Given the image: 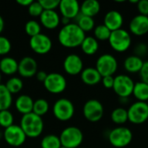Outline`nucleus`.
I'll return each mask as SVG.
<instances>
[{
    "label": "nucleus",
    "mask_w": 148,
    "mask_h": 148,
    "mask_svg": "<svg viewBox=\"0 0 148 148\" xmlns=\"http://www.w3.org/2000/svg\"><path fill=\"white\" fill-rule=\"evenodd\" d=\"M85 37V32L75 23H70L63 26L58 33V42L65 48H76L81 46Z\"/></svg>",
    "instance_id": "nucleus-1"
},
{
    "label": "nucleus",
    "mask_w": 148,
    "mask_h": 148,
    "mask_svg": "<svg viewBox=\"0 0 148 148\" xmlns=\"http://www.w3.org/2000/svg\"><path fill=\"white\" fill-rule=\"evenodd\" d=\"M19 126L28 138H37L43 131L44 123L42 117L29 113L23 115Z\"/></svg>",
    "instance_id": "nucleus-2"
},
{
    "label": "nucleus",
    "mask_w": 148,
    "mask_h": 148,
    "mask_svg": "<svg viewBox=\"0 0 148 148\" xmlns=\"http://www.w3.org/2000/svg\"><path fill=\"white\" fill-rule=\"evenodd\" d=\"M108 42L114 51L123 53L130 48L132 44V38L129 32L121 28L111 32Z\"/></svg>",
    "instance_id": "nucleus-3"
},
{
    "label": "nucleus",
    "mask_w": 148,
    "mask_h": 148,
    "mask_svg": "<svg viewBox=\"0 0 148 148\" xmlns=\"http://www.w3.org/2000/svg\"><path fill=\"white\" fill-rule=\"evenodd\" d=\"M62 147L66 148H78L83 141V134L76 127H68L64 128L60 136Z\"/></svg>",
    "instance_id": "nucleus-4"
},
{
    "label": "nucleus",
    "mask_w": 148,
    "mask_h": 148,
    "mask_svg": "<svg viewBox=\"0 0 148 148\" xmlns=\"http://www.w3.org/2000/svg\"><path fill=\"white\" fill-rule=\"evenodd\" d=\"M132 140L133 133L128 127H115L108 134V140L114 147H126L131 143Z\"/></svg>",
    "instance_id": "nucleus-5"
},
{
    "label": "nucleus",
    "mask_w": 148,
    "mask_h": 148,
    "mask_svg": "<svg viewBox=\"0 0 148 148\" xmlns=\"http://www.w3.org/2000/svg\"><path fill=\"white\" fill-rule=\"evenodd\" d=\"M54 116L60 121H68L75 114V106L71 101L66 98L58 99L53 105Z\"/></svg>",
    "instance_id": "nucleus-6"
},
{
    "label": "nucleus",
    "mask_w": 148,
    "mask_h": 148,
    "mask_svg": "<svg viewBox=\"0 0 148 148\" xmlns=\"http://www.w3.org/2000/svg\"><path fill=\"white\" fill-rule=\"evenodd\" d=\"M95 69L101 77L114 75L118 69V62L111 54H103L96 61Z\"/></svg>",
    "instance_id": "nucleus-7"
},
{
    "label": "nucleus",
    "mask_w": 148,
    "mask_h": 148,
    "mask_svg": "<svg viewBox=\"0 0 148 148\" xmlns=\"http://www.w3.org/2000/svg\"><path fill=\"white\" fill-rule=\"evenodd\" d=\"M134 82L127 75H119L114 77L113 89L119 98H128L133 95Z\"/></svg>",
    "instance_id": "nucleus-8"
},
{
    "label": "nucleus",
    "mask_w": 148,
    "mask_h": 148,
    "mask_svg": "<svg viewBox=\"0 0 148 148\" xmlns=\"http://www.w3.org/2000/svg\"><path fill=\"white\" fill-rule=\"evenodd\" d=\"M3 137L4 141L10 147H19L24 144L27 136L19 125L13 124L4 129Z\"/></svg>",
    "instance_id": "nucleus-9"
},
{
    "label": "nucleus",
    "mask_w": 148,
    "mask_h": 148,
    "mask_svg": "<svg viewBox=\"0 0 148 148\" xmlns=\"http://www.w3.org/2000/svg\"><path fill=\"white\" fill-rule=\"evenodd\" d=\"M128 121L131 123L139 125L146 122L148 120V105L147 102L136 101L133 103L128 110Z\"/></svg>",
    "instance_id": "nucleus-10"
},
{
    "label": "nucleus",
    "mask_w": 148,
    "mask_h": 148,
    "mask_svg": "<svg viewBox=\"0 0 148 148\" xmlns=\"http://www.w3.org/2000/svg\"><path fill=\"white\" fill-rule=\"evenodd\" d=\"M43 86L49 93L58 95L65 91L67 88V80L59 73H50L48 74L47 78L43 82Z\"/></svg>",
    "instance_id": "nucleus-11"
},
{
    "label": "nucleus",
    "mask_w": 148,
    "mask_h": 148,
    "mask_svg": "<svg viewBox=\"0 0 148 148\" xmlns=\"http://www.w3.org/2000/svg\"><path fill=\"white\" fill-rule=\"evenodd\" d=\"M82 113L85 119L90 122H97L104 114V108L101 101L92 99L88 100L83 106Z\"/></svg>",
    "instance_id": "nucleus-12"
},
{
    "label": "nucleus",
    "mask_w": 148,
    "mask_h": 148,
    "mask_svg": "<svg viewBox=\"0 0 148 148\" xmlns=\"http://www.w3.org/2000/svg\"><path fill=\"white\" fill-rule=\"evenodd\" d=\"M29 47L38 55H45L52 49V41L45 34L40 33L29 39Z\"/></svg>",
    "instance_id": "nucleus-13"
},
{
    "label": "nucleus",
    "mask_w": 148,
    "mask_h": 148,
    "mask_svg": "<svg viewBox=\"0 0 148 148\" xmlns=\"http://www.w3.org/2000/svg\"><path fill=\"white\" fill-rule=\"evenodd\" d=\"M37 62L30 56H24L18 62V74L23 78H31L37 73Z\"/></svg>",
    "instance_id": "nucleus-14"
},
{
    "label": "nucleus",
    "mask_w": 148,
    "mask_h": 148,
    "mask_svg": "<svg viewBox=\"0 0 148 148\" xmlns=\"http://www.w3.org/2000/svg\"><path fill=\"white\" fill-rule=\"evenodd\" d=\"M63 69L68 75H79L83 70V62L78 55L69 54L64 59Z\"/></svg>",
    "instance_id": "nucleus-15"
},
{
    "label": "nucleus",
    "mask_w": 148,
    "mask_h": 148,
    "mask_svg": "<svg viewBox=\"0 0 148 148\" xmlns=\"http://www.w3.org/2000/svg\"><path fill=\"white\" fill-rule=\"evenodd\" d=\"M58 8L62 16L70 20L80 14V3L76 0H60Z\"/></svg>",
    "instance_id": "nucleus-16"
},
{
    "label": "nucleus",
    "mask_w": 148,
    "mask_h": 148,
    "mask_svg": "<svg viewBox=\"0 0 148 148\" xmlns=\"http://www.w3.org/2000/svg\"><path fill=\"white\" fill-rule=\"evenodd\" d=\"M130 32L137 36H141L148 33V16L137 15L129 23Z\"/></svg>",
    "instance_id": "nucleus-17"
},
{
    "label": "nucleus",
    "mask_w": 148,
    "mask_h": 148,
    "mask_svg": "<svg viewBox=\"0 0 148 148\" xmlns=\"http://www.w3.org/2000/svg\"><path fill=\"white\" fill-rule=\"evenodd\" d=\"M124 20L121 12L117 10H110L104 16V25L111 31L121 29Z\"/></svg>",
    "instance_id": "nucleus-18"
},
{
    "label": "nucleus",
    "mask_w": 148,
    "mask_h": 148,
    "mask_svg": "<svg viewBox=\"0 0 148 148\" xmlns=\"http://www.w3.org/2000/svg\"><path fill=\"white\" fill-rule=\"evenodd\" d=\"M42 25L47 29H55L61 23V17L56 10H43L40 16Z\"/></svg>",
    "instance_id": "nucleus-19"
},
{
    "label": "nucleus",
    "mask_w": 148,
    "mask_h": 148,
    "mask_svg": "<svg viewBox=\"0 0 148 148\" xmlns=\"http://www.w3.org/2000/svg\"><path fill=\"white\" fill-rule=\"evenodd\" d=\"M34 101L28 95H21L15 101V107L18 113L23 115L32 113Z\"/></svg>",
    "instance_id": "nucleus-20"
},
{
    "label": "nucleus",
    "mask_w": 148,
    "mask_h": 148,
    "mask_svg": "<svg viewBox=\"0 0 148 148\" xmlns=\"http://www.w3.org/2000/svg\"><path fill=\"white\" fill-rule=\"evenodd\" d=\"M101 75L97 71L95 68L88 67L86 69H83V70L81 73V79L86 85L88 86H95L100 83L101 81Z\"/></svg>",
    "instance_id": "nucleus-21"
},
{
    "label": "nucleus",
    "mask_w": 148,
    "mask_h": 148,
    "mask_svg": "<svg viewBox=\"0 0 148 148\" xmlns=\"http://www.w3.org/2000/svg\"><path fill=\"white\" fill-rule=\"evenodd\" d=\"M18 62L10 56H4L0 60V72L6 75H12L17 72Z\"/></svg>",
    "instance_id": "nucleus-22"
},
{
    "label": "nucleus",
    "mask_w": 148,
    "mask_h": 148,
    "mask_svg": "<svg viewBox=\"0 0 148 148\" xmlns=\"http://www.w3.org/2000/svg\"><path fill=\"white\" fill-rule=\"evenodd\" d=\"M101 10V4L97 0H86L80 5V13L82 15L94 17Z\"/></svg>",
    "instance_id": "nucleus-23"
},
{
    "label": "nucleus",
    "mask_w": 148,
    "mask_h": 148,
    "mask_svg": "<svg viewBox=\"0 0 148 148\" xmlns=\"http://www.w3.org/2000/svg\"><path fill=\"white\" fill-rule=\"evenodd\" d=\"M144 64L142 58L138 57L134 55L127 57L124 61V69L131 74L140 73Z\"/></svg>",
    "instance_id": "nucleus-24"
},
{
    "label": "nucleus",
    "mask_w": 148,
    "mask_h": 148,
    "mask_svg": "<svg viewBox=\"0 0 148 148\" xmlns=\"http://www.w3.org/2000/svg\"><path fill=\"white\" fill-rule=\"evenodd\" d=\"M82 50L88 56L95 55L99 49V42L94 36H86L81 44Z\"/></svg>",
    "instance_id": "nucleus-25"
},
{
    "label": "nucleus",
    "mask_w": 148,
    "mask_h": 148,
    "mask_svg": "<svg viewBox=\"0 0 148 148\" xmlns=\"http://www.w3.org/2000/svg\"><path fill=\"white\" fill-rule=\"evenodd\" d=\"M133 95L138 100V101L147 102L148 101V84L143 82H138L134 83Z\"/></svg>",
    "instance_id": "nucleus-26"
},
{
    "label": "nucleus",
    "mask_w": 148,
    "mask_h": 148,
    "mask_svg": "<svg viewBox=\"0 0 148 148\" xmlns=\"http://www.w3.org/2000/svg\"><path fill=\"white\" fill-rule=\"evenodd\" d=\"M12 104V95L4 84H0V111L9 110Z\"/></svg>",
    "instance_id": "nucleus-27"
},
{
    "label": "nucleus",
    "mask_w": 148,
    "mask_h": 148,
    "mask_svg": "<svg viewBox=\"0 0 148 148\" xmlns=\"http://www.w3.org/2000/svg\"><path fill=\"white\" fill-rule=\"evenodd\" d=\"M76 24L83 32H88L95 29V21L93 17L82 15L81 13L76 16Z\"/></svg>",
    "instance_id": "nucleus-28"
},
{
    "label": "nucleus",
    "mask_w": 148,
    "mask_h": 148,
    "mask_svg": "<svg viewBox=\"0 0 148 148\" xmlns=\"http://www.w3.org/2000/svg\"><path fill=\"white\" fill-rule=\"evenodd\" d=\"M111 120L114 123L118 125L125 124L128 121L127 110L123 108H117L111 113Z\"/></svg>",
    "instance_id": "nucleus-29"
},
{
    "label": "nucleus",
    "mask_w": 148,
    "mask_h": 148,
    "mask_svg": "<svg viewBox=\"0 0 148 148\" xmlns=\"http://www.w3.org/2000/svg\"><path fill=\"white\" fill-rule=\"evenodd\" d=\"M4 85L11 95L19 93L23 89V83L22 79L19 77H16V76L10 77L6 82V83Z\"/></svg>",
    "instance_id": "nucleus-30"
},
{
    "label": "nucleus",
    "mask_w": 148,
    "mask_h": 148,
    "mask_svg": "<svg viewBox=\"0 0 148 148\" xmlns=\"http://www.w3.org/2000/svg\"><path fill=\"white\" fill-rule=\"evenodd\" d=\"M62 147L59 136L55 134H48L41 140L42 148H60Z\"/></svg>",
    "instance_id": "nucleus-31"
},
{
    "label": "nucleus",
    "mask_w": 148,
    "mask_h": 148,
    "mask_svg": "<svg viewBox=\"0 0 148 148\" xmlns=\"http://www.w3.org/2000/svg\"><path fill=\"white\" fill-rule=\"evenodd\" d=\"M49 108V102L45 99H37L34 101L32 113L42 117L48 113Z\"/></svg>",
    "instance_id": "nucleus-32"
},
{
    "label": "nucleus",
    "mask_w": 148,
    "mask_h": 148,
    "mask_svg": "<svg viewBox=\"0 0 148 148\" xmlns=\"http://www.w3.org/2000/svg\"><path fill=\"white\" fill-rule=\"evenodd\" d=\"M111 30L108 29L104 24H100L94 29V35L95 38L98 41H108L110 35H111Z\"/></svg>",
    "instance_id": "nucleus-33"
},
{
    "label": "nucleus",
    "mask_w": 148,
    "mask_h": 148,
    "mask_svg": "<svg viewBox=\"0 0 148 148\" xmlns=\"http://www.w3.org/2000/svg\"><path fill=\"white\" fill-rule=\"evenodd\" d=\"M24 30L29 36L33 37L41 33V25L35 20H29L25 23Z\"/></svg>",
    "instance_id": "nucleus-34"
},
{
    "label": "nucleus",
    "mask_w": 148,
    "mask_h": 148,
    "mask_svg": "<svg viewBox=\"0 0 148 148\" xmlns=\"http://www.w3.org/2000/svg\"><path fill=\"white\" fill-rule=\"evenodd\" d=\"M14 124V116L9 110L0 111V126L4 129Z\"/></svg>",
    "instance_id": "nucleus-35"
},
{
    "label": "nucleus",
    "mask_w": 148,
    "mask_h": 148,
    "mask_svg": "<svg viewBox=\"0 0 148 148\" xmlns=\"http://www.w3.org/2000/svg\"><path fill=\"white\" fill-rule=\"evenodd\" d=\"M28 11L31 16H34V17L39 16L40 17V16L43 12V9H42L41 3H39V1H36V2L33 1L30 3V5L28 7Z\"/></svg>",
    "instance_id": "nucleus-36"
},
{
    "label": "nucleus",
    "mask_w": 148,
    "mask_h": 148,
    "mask_svg": "<svg viewBox=\"0 0 148 148\" xmlns=\"http://www.w3.org/2000/svg\"><path fill=\"white\" fill-rule=\"evenodd\" d=\"M11 49V42L10 41L0 35V56H5L10 53Z\"/></svg>",
    "instance_id": "nucleus-37"
},
{
    "label": "nucleus",
    "mask_w": 148,
    "mask_h": 148,
    "mask_svg": "<svg viewBox=\"0 0 148 148\" xmlns=\"http://www.w3.org/2000/svg\"><path fill=\"white\" fill-rule=\"evenodd\" d=\"M43 10H55L58 8L60 0H39Z\"/></svg>",
    "instance_id": "nucleus-38"
},
{
    "label": "nucleus",
    "mask_w": 148,
    "mask_h": 148,
    "mask_svg": "<svg viewBox=\"0 0 148 148\" xmlns=\"http://www.w3.org/2000/svg\"><path fill=\"white\" fill-rule=\"evenodd\" d=\"M134 56H138V57H144L147 55L148 53V46L144 43V42H140L138 43L135 47H134Z\"/></svg>",
    "instance_id": "nucleus-39"
},
{
    "label": "nucleus",
    "mask_w": 148,
    "mask_h": 148,
    "mask_svg": "<svg viewBox=\"0 0 148 148\" xmlns=\"http://www.w3.org/2000/svg\"><path fill=\"white\" fill-rule=\"evenodd\" d=\"M137 8L140 15L148 16V0H140L137 3Z\"/></svg>",
    "instance_id": "nucleus-40"
},
{
    "label": "nucleus",
    "mask_w": 148,
    "mask_h": 148,
    "mask_svg": "<svg viewBox=\"0 0 148 148\" xmlns=\"http://www.w3.org/2000/svg\"><path fill=\"white\" fill-rule=\"evenodd\" d=\"M140 75L141 78V82L148 84V61L144 62L142 69L140 71Z\"/></svg>",
    "instance_id": "nucleus-41"
},
{
    "label": "nucleus",
    "mask_w": 148,
    "mask_h": 148,
    "mask_svg": "<svg viewBox=\"0 0 148 148\" xmlns=\"http://www.w3.org/2000/svg\"><path fill=\"white\" fill-rule=\"evenodd\" d=\"M101 82L106 88H113L114 82V77L113 75L104 76L101 78Z\"/></svg>",
    "instance_id": "nucleus-42"
},
{
    "label": "nucleus",
    "mask_w": 148,
    "mask_h": 148,
    "mask_svg": "<svg viewBox=\"0 0 148 148\" xmlns=\"http://www.w3.org/2000/svg\"><path fill=\"white\" fill-rule=\"evenodd\" d=\"M47 75H48V74L45 71L41 70V71H37V73L36 75V77L37 81H39L41 82H44V81L47 78Z\"/></svg>",
    "instance_id": "nucleus-43"
},
{
    "label": "nucleus",
    "mask_w": 148,
    "mask_h": 148,
    "mask_svg": "<svg viewBox=\"0 0 148 148\" xmlns=\"http://www.w3.org/2000/svg\"><path fill=\"white\" fill-rule=\"evenodd\" d=\"M32 2H33L32 0H16V3H17L19 5L24 6V7H29Z\"/></svg>",
    "instance_id": "nucleus-44"
},
{
    "label": "nucleus",
    "mask_w": 148,
    "mask_h": 148,
    "mask_svg": "<svg viewBox=\"0 0 148 148\" xmlns=\"http://www.w3.org/2000/svg\"><path fill=\"white\" fill-rule=\"evenodd\" d=\"M61 23L63 24V26L68 25V24L70 23V19H69V18H67V17H64V16H62V18H61Z\"/></svg>",
    "instance_id": "nucleus-45"
},
{
    "label": "nucleus",
    "mask_w": 148,
    "mask_h": 148,
    "mask_svg": "<svg viewBox=\"0 0 148 148\" xmlns=\"http://www.w3.org/2000/svg\"><path fill=\"white\" fill-rule=\"evenodd\" d=\"M3 28H4V21H3V17L0 16V34L3 32Z\"/></svg>",
    "instance_id": "nucleus-46"
},
{
    "label": "nucleus",
    "mask_w": 148,
    "mask_h": 148,
    "mask_svg": "<svg viewBox=\"0 0 148 148\" xmlns=\"http://www.w3.org/2000/svg\"><path fill=\"white\" fill-rule=\"evenodd\" d=\"M120 101L121 102V103H127V101H128V98H120Z\"/></svg>",
    "instance_id": "nucleus-47"
},
{
    "label": "nucleus",
    "mask_w": 148,
    "mask_h": 148,
    "mask_svg": "<svg viewBox=\"0 0 148 148\" xmlns=\"http://www.w3.org/2000/svg\"><path fill=\"white\" fill-rule=\"evenodd\" d=\"M1 80H2V74L0 72V84H1Z\"/></svg>",
    "instance_id": "nucleus-48"
},
{
    "label": "nucleus",
    "mask_w": 148,
    "mask_h": 148,
    "mask_svg": "<svg viewBox=\"0 0 148 148\" xmlns=\"http://www.w3.org/2000/svg\"><path fill=\"white\" fill-rule=\"evenodd\" d=\"M1 139H2V136H1V134H0V141H1Z\"/></svg>",
    "instance_id": "nucleus-49"
},
{
    "label": "nucleus",
    "mask_w": 148,
    "mask_h": 148,
    "mask_svg": "<svg viewBox=\"0 0 148 148\" xmlns=\"http://www.w3.org/2000/svg\"><path fill=\"white\" fill-rule=\"evenodd\" d=\"M60 148H66V147H61Z\"/></svg>",
    "instance_id": "nucleus-50"
},
{
    "label": "nucleus",
    "mask_w": 148,
    "mask_h": 148,
    "mask_svg": "<svg viewBox=\"0 0 148 148\" xmlns=\"http://www.w3.org/2000/svg\"><path fill=\"white\" fill-rule=\"evenodd\" d=\"M147 105H148V101H147Z\"/></svg>",
    "instance_id": "nucleus-51"
}]
</instances>
